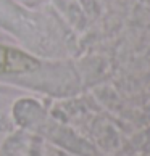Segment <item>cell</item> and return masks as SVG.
<instances>
[{"label": "cell", "instance_id": "6da1fadb", "mask_svg": "<svg viewBox=\"0 0 150 156\" xmlns=\"http://www.w3.org/2000/svg\"><path fill=\"white\" fill-rule=\"evenodd\" d=\"M39 68V63L27 56L26 53L13 48H7V58H5V73H27Z\"/></svg>", "mask_w": 150, "mask_h": 156}, {"label": "cell", "instance_id": "7a4b0ae2", "mask_svg": "<svg viewBox=\"0 0 150 156\" xmlns=\"http://www.w3.org/2000/svg\"><path fill=\"white\" fill-rule=\"evenodd\" d=\"M5 58H7V48L0 45V74L5 73Z\"/></svg>", "mask_w": 150, "mask_h": 156}]
</instances>
